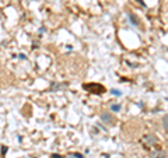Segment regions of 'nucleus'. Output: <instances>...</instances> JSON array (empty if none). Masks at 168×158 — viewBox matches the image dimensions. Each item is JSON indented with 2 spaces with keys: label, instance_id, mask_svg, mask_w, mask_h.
<instances>
[{
  "label": "nucleus",
  "instance_id": "f257e3e1",
  "mask_svg": "<svg viewBox=\"0 0 168 158\" xmlns=\"http://www.w3.org/2000/svg\"><path fill=\"white\" fill-rule=\"evenodd\" d=\"M141 141H143V143H146V146H147V147H151V146H153L155 141H157V139H155L153 134H151V136L149 134V136H146V137L141 140Z\"/></svg>",
  "mask_w": 168,
  "mask_h": 158
},
{
  "label": "nucleus",
  "instance_id": "f03ea898",
  "mask_svg": "<svg viewBox=\"0 0 168 158\" xmlns=\"http://www.w3.org/2000/svg\"><path fill=\"white\" fill-rule=\"evenodd\" d=\"M83 87H84L86 90H93L91 93H94V90H100V93L104 91V87L100 85V84H95V85H94V84H86V85H83Z\"/></svg>",
  "mask_w": 168,
  "mask_h": 158
},
{
  "label": "nucleus",
  "instance_id": "7ed1b4c3",
  "mask_svg": "<svg viewBox=\"0 0 168 158\" xmlns=\"http://www.w3.org/2000/svg\"><path fill=\"white\" fill-rule=\"evenodd\" d=\"M101 119H102V122H105L107 125H112V123H114V118H112L111 113H102V115H101Z\"/></svg>",
  "mask_w": 168,
  "mask_h": 158
},
{
  "label": "nucleus",
  "instance_id": "20e7f679",
  "mask_svg": "<svg viewBox=\"0 0 168 158\" xmlns=\"http://www.w3.org/2000/svg\"><path fill=\"white\" fill-rule=\"evenodd\" d=\"M129 18L132 20V24H133V25H139V20L136 18V15H135L133 13H129Z\"/></svg>",
  "mask_w": 168,
  "mask_h": 158
},
{
  "label": "nucleus",
  "instance_id": "39448f33",
  "mask_svg": "<svg viewBox=\"0 0 168 158\" xmlns=\"http://www.w3.org/2000/svg\"><path fill=\"white\" fill-rule=\"evenodd\" d=\"M153 158H165V153H164V151H158L157 154L153 155Z\"/></svg>",
  "mask_w": 168,
  "mask_h": 158
},
{
  "label": "nucleus",
  "instance_id": "423d86ee",
  "mask_svg": "<svg viewBox=\"0 0 168 158\" xmlns=\"http://www.w3.org/2000/svg\"><path fill=\"white\" fill-rule=\"evenodd\" d=\"M167 122H168V118H167V115H164V118H163V125H164V129H165V130L168 129Z\"/></svg>",
  "mask_w": 168,
  "mask_h": 158
},
{
  "label": "nucleus",
  "instance_id": "0eeeda50",
  "mask_svg": "<svg viewBox=\"0 0 168 158\" xmlns=\"http://www.w3.org/2000/svg\"><path fill=\"white\" fill-rule=\"evenodd\" d=\"M111 109H112V111H115V112H118L119 109H121V107H119V105H112V107H111Z\"/></svg>",
  "mask_w": 168,
  "mask_h": 158
},
{
  "label": "nucleus",
  "instance_id": "6e6552de",
  "mask_svg": "<svg viewBox=\"0 0 168 158\" xmlns=\"http://www.w3.org/2000/svg\"><path fill=\"white\" fill-rule=\"evenodd\" d=\"M112 94H114V95H121V91H116V90H112Z\"/></svg>",
  "mask_w": 168,
  "mask_h": 158
}]
</instances>
